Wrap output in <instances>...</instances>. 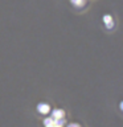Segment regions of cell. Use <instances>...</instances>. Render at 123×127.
Returning a JSON list of instances; mask_svg holds the SVG:
<instances>
[{"label":"cell","instance_id":"2","mask_svg":"<svg viewBox=\"0 0 123 127\" xmlns=\"http://www.w3.org/2000/svg\"><path fill=\"white\" fill-rule=\"evenodd\" d=\"M63 115H65V111L57 109V110H53L52 118H53V119H61V118H63Z\"/></svg>","mask_w":123,"mask_h":127},{"label":"cell","instance_id":"4","mask_svg":"<svg viewBox=\"0 0 123 127\" xmlns=\"http://www.w3.org/2000/svg\"><path fill=\"white\" fill-rule=\"evenodd\" d=\"M103 20H105V23L107 24V25H109V27H111V17H110V16H105V17H103Z\"/></svg>","mask_w":123,"mask_h":127},{"label":"cell","instance_id":"3","mask_svg":"<svg viewBox=\"0 0 123 127\" xmlns=\"http://www.w3.org/2000/svg\"><path fill=\"white\" fill-rule=\"evenodd\" d=\"M44 125H45L46 127L53 126V125H54V119H53V118H46L45 121H44Z\"/></svg>","mask_w":123,"mask_h":127},{"label":"cell","instance_id":"1","mask_svg":"<svg viewBox=\"0 0 123 127\" xmlns=\"http://www.w3.org/2000/svg\"><path fill=\"white\" fill-rule=\"evenodd\" d=\"M37 110H38V113H41V114H48L50 110V106L46 105V103H40L37 106Z\"/></svg>","mask_w":123,"mask_h":127},{"label":"cell","instance_id":"5","mask_svg":"<svg viewBox=\"0 0 123 127\" xmlns=\"http://www.w3.org/2000/svg\"><path fill=\"white\" fill-rule=\"evenodd\" d=\"M73 3L75 5H79V4H82V0H73Z\"/></svg>","mask_w":123,"mask_h":127},{"label":"cell","instance_id":"7","mask_svg":"<svg viewBox=\"0 0 123 127\" xmlns=\"http://www.w3.org/2000/svg\"><path fill=\"white\" fill-rule=\"evenodd\" d=\"M50 127H58V126H56V125H53V126H50Z\"/></svg>","mask_w":123,"mask_h":127},{"label":"cell","instance_id":"6","mask_svg":"<svg viewBox=\"0 0 123 127\" xmlns=\"http://www.w3.org/2000/svg\"><path fill=\"white\" fill-rule=\"evenodd\" d=\"M69 127H79V125H77V123H73V125H70Z\"/></svg>","mask_w":123,"mask_h":127}]
</instances>
